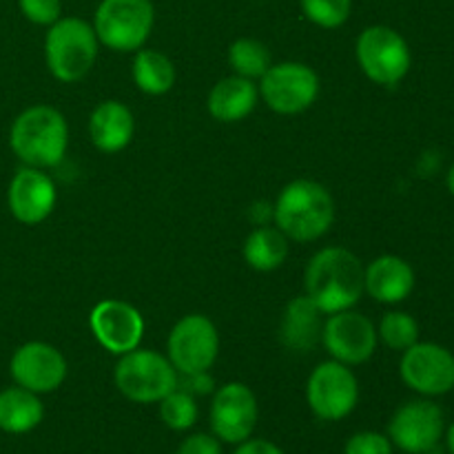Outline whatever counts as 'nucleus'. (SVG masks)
I'll use <instances>...</instances> for the list:
<instances>
[{
    "label": "nucleus",
    "mask_w": 454,
    "mask_h": 454,
    "mask_svg": "<svg viewBox=\"0 0 454 454\" xmlns=\"http://www.w3.org/2000/svg\"><path fill=\"white\" fill-rule=\"evenodd\" d=\"M309 300L324 315L348 310L364 295V266L344 247H326L310 257L304 273Z\"/></svg>",
    "instance_id": "obj_1"
},
{
    "label": "nucleus",
    "mask_w": 454,
    "mask_h": 454,
    "mask_svg": "<svg viewBox=\"0 0 454 454\" xmlns=\"http://www.w3.org/2000/svg\"><path fill=\"white\" fill-rule=\"evenodd\" d=\"M273 222L288 239L315 242L326 235L335 222V200L319 182L295 180L278 195Z\"/></svg>",
    "instance_id": "obj_2"
},
{
    "label": "nucleus",
    "mask_w": 454,
    "mask_h": 454,
    "mask_svg": "<svg viewBox=\"0 0 454 454\" xmlns=\"http://www.w3.org/2000/svg\"><path fill=\"white\" fill-rule=\"evenodd\" d=\"M9 146L25 167L51 168L65 160L69 146V127L65 115L47 105L22 111L9 131Z\"/></svg>",
    "instance_id": "obj_3"
},
{
    "label": "nucleus",
    "mask_w": 454,
    "mask_h": 454,
    "mask_svg": "<svg viewBox=\"0 0 454 454\" xmlns=\"http://www.w3.org/2000/svg\"><path fill=\"white\" fill-rule=\"evenodd\" d=\"M96 29L87 20L75 16L53 22L44 38V60L49 71L60 82H78L91 71L98 58Z\"/></svg>",
    "instance_id": "obj_4"
},
{
    "label": "nucleus",
    "mask_w": 454,
    "mask_h": 454,
    "mask_svg": "<svg viewBox=\"0 0 454 454\" xmlns=\"http://www.w3.org/2000/svg\"><path fill=\"white\" fill-rule=\"evenodd\" d=\"M114 381L129 402L160 403L177 388V371L168 357L137 346L131 353L120 355L114 368Z\"/></svg>",
    "instance_id": "obj_5"
},
{
    "label": "nucleus",
    "mask_w": 454,
    "mask_h": 454,
    "mask_svg": "<svg viewBox=\"0 0 454 454\" xmlns=\"http://www.w3.org/2000/svg\"><path fill=\"white\" fill-rule=\"evenodd\" d=\"M155 25L151 0H102L96 9L93 29L111 51H137L149 40Z\"/></svg>",
    "instance_id": "obj_6"
},
{
    "label": "nucleus",
    "mask_w": 454,
    "mask_h": 454,
    "mask_svg": "<svg viewBox=\"0 0 454 454\" xmlns=\"http://www.w3.org/2000/svg\"><path fill=\"white\" fill-rule=\"evenodd\" d=\"M355 53L364 75L381 87H395L402 82L412 65L406 38L386 25L366 27L359 34Z\"/></svg>",
    "instance_id": "obj_7"
},
{
    "label": "nucleus",
    "mask_w": 454,
    "mask_h": 454,
    "mask_svg": "<svg viewBox=\"0 0 454 454\" xmlns=\"http://www.w3.org/2000/svg\"><path fill=\"white\" fill-rule=\"evenodd\" d=\"M306 402L315 417L324 421H341L359 402V384L346 364L324 362L310 372L306 384Z\"/></svg>",
    "instance_id": "obj_8"
},
{
    "label": "nucleus",
    "mask_w": 454,
    "mask_h": 454,
    "mask_svg": "<svg viewBox=\"0 0 454 454\" xmlns=\"http://www.w3.org/2000/svg\"><path fill=\"white\" fill-rule=\"evenodd\" d=\"M260 93L269 109L282 115H295L313 106L319 96V75L304 62L270 65L262 75Z\"/></svg>",
    "instance_id": "obj_9"
},
{
    "label": "nucleus",
    "mask_w": 454,
    "mask_h": 454,
    "mask_svg": "<svg viewBox=\"0 0 454 454\" xmlns=\"http://www.w3.org/2000/svg\"><path fill=\"white\" fill-rule=\"evenodd\" d=\"M168 362L182 375L207 372L220 353L215 324L204 315H186L168 333Z\"/></svg>",
    "instance_id": "obj_10"
},
{
    "label": "nucleus",
    "mask_w": 454,
    "mask_h": 454,
    "mask_svg": "<svg viewBox=\"0 0 454 454\" xmlns=\"http://www.w3.org/2000/svg\"><path fill=\"white\" fill-rule=\"evenodd\" d=\"M446 433L443 411L430 399H415L397 408L388 424V439L406 454H428Z\"/></svg>",
    "instance_id": "obj_11"
},
{
    "label": "nucleus",
    "mask_w": 454,
    "mask_h": 454,
    "mask_svg": "<svg viewBox=\"0 0 454 454\" xmlns=\"http://www.w3.org/2000/svg\"><path fill=\"white\" fill-rule=\"evenodd\" d=\"M399 375L415 393L424 397H439L454 388V355L442 344L417 341L403 350Z\"/></svg>",
    "instance_id": "obj_12"
},
{
    "label": "nucleus",
    "mask_w": 454,
    "mask_h": 454,
    "mask_svg": "<svg viewBox=\"0 0 454 454\" xmlns=\"http://www.w3.org/2000/svg\"><path fill=\"white\" fill-rule=\"evenodd\" d=\"M377 328L357 310H340L328 315L322 326V344L335 362L359 366L375 355Z\"/></svg>",
    "instance_id": "obj_13"
},
{
    "label": "nucleus",
    "mask_w": 454,
    "mask_h": 454,
    "mask_svg": "<svg viewBox=\"0 0 454 454\" xmlns=\"http://www.w3.org/2000/svg\"><path fill=\"white\" fill-rule=\"evenodd\" d=\"M260 419L257 397L248 386L239 381L222 386L211 402V430L222 443H238L251 439Z\"/></svg>",
    "instance_id": "obj_14"
},
{
    "label": "nucleus",
    "mask_w": 454,
    "mask_h": 454,
    "mask_svg": "<svg viewBox=\"0 0 454 454\" xmlns=\"http://www.w3.org/2000/svg\"><path fill=\"white\" fill-rule=\"evenodd\" d=\"M89 326L98 344L118 357L136 350L145 335V319L140 310L122 300H105L93 306Z\"/></svg>",
    "instance_id": "obj_15"
},
{
    "label": "nucleus",
    "mask_w": 454,
    "mask_h": 454,
    "mask_svg": "<svg viewBox=\"0 0 454 454\" xmlns=\"http://www.w3.org/2000/svg\"><path fill=\"white\" fill-rule=\"evenodd\" d=\"M9 372L16 386H22L31 393H53L67 380V359L56 346L44 341H27L13 353Z\"/></svg>",
    "instance_id": "obj_16"
},
{
    "label": "nucleus",
    "mask_w": 454,
    "mask_h": 454,
    "mask_svg": "<svg viewBox=\"0 0 454 454\" xmlns=\"http://www.w3.org/2000/svg\"><path fill=\"white\" fill-rule=\"evenodd\" d=\"M7 204L20 224H40L56 207V184L43 168L22 167L9 182Z\"/></svg>",
    "instance_id": "obj_17"
},
{
    "label": "nucleus",
    "mask_w": 454,
    "mask_h": 454,
    "mask_svg": "<svg viewBox=\"0 0 454 454\" xmlns=\"http://www.w3.org/2000/svg\"><path fill=\"white\" fill-rule=\"evenodd\" d=\"M415 288V270L403 257L380 255L364 269V291L380 304H399Z\"/></svg>",
    "instance_id": "obj_18"
},
{
    "label": "nucleus",
    "mask_w": 454,
    "mask_h": 454,
    "mask_svg": "<svg viewBox=\"0 0 454 454\" xmlns=\"http://www.w3.org/2000/svg\"><path fill=\"white\" fill-rule=\"evenodd\" d=\"M136 133L131 109L118 100H105L89 115V137L102 153H118L127 149Z\"/></svg>",
    "instance_id": "obj_19"
},
{
    "label": "nucleus",
    "mask_w": 454,
    "mask_h": 454,
    "mask_svg": "<svg viewBox=\"0 0 454 454\" xmlns=\"http://www.w3.org/2000/svg\"><path fill=\"white\" fill-rule=\"evenodd\" d=\"M260 100V89L253 80L242 75H229L222 78L208 93V114L217 122H239L255 109Z\"/></svg>",
    "instance_id": "obj_20"
},
{
    "label": "nucleus",
    "mask_w": 454,
    "mask_h": 454,
    "mask_svg": "<svg viewBox=\"0 0 454 454\" xmlns=\"http://www.w3.org/2000/svg\"><path fill=\"white\" fill-rule=\"evenodd\" d=\"M322 310L309 300V295L293 297L284 310L279 335L286 348L309 353L322 340Z\"/></svg>",
    "instance_id": "obj_21"
},
{
    "label": "nucleus",
    "mask_w": 454,
    "mask_h": 454,
    "mask_svg": "<svg viewBox=\"0 0 454 454\" xmlns=\"http://www.w3.org/2000/svg\"><path fill=\"white\" fill-rule=\"evenodd\" d=\"M44 417L40 397L22 386H12L0 393V430L7 434H27L38 428Z\"/></svg>",
    "instance_id": "obj_22"
},
{
    "label": "nucleus",
    "mask_w": 454,
    "mask_h": 454,
    "mask_svg": "<svg viewBox=\"0 0 454 454\" xmlns=\"http://www.w3.org/2000/svg\"><path fill=\"white\" fill-rule=\"evenodd\" d=\"M288 257V238L278 226H257L244 242V260L260 273L279 269Z\"/></svg>",
    "instance_id": "obj_23"
},
{
    "label": "nucleus",
    "mask_w": 454,
    "mask_h": 454,
    "mask_svg": "<svg viewBox=\"0 0 454 454\" xmlns=\"http://www.w3.org/2000/svg\"><path fill=\"white\" fill-rule=\"evenodd\" d=\"M133 82L149 96H164L176 84V67L171 58L155 49H140L133 58Z\"/></svg>",
    "instance_id": "obj_24"
},
{
    "label": "nucleus",
    "mask_w": 454,
    "mask_h": 454,
    "mask_svg": "<svg viewBox=\"0 0 454 454\" xmlns=\"http://www.w3.org/2000/svg\"><path fill=\"white\" fill-rule=\"evenodd\" d=\"M229 65L235 75L260 80L273 62H270V51L264 43L255 38H238L229 49Z\"/></svg>",
    "instance_id": "obj_25"
},
{
    "label": "nucleus",
    "mask_w": 454,
    "mask_h": 454,
    "mask_svg": "<svg viewBox=\"0 0 454 454\" xmlns=\"http://www.w3.org/2000/svg\"><path fill=\"white\" fill-rule=\"evenodd\" d=\"M377 340L384 341L390 350L403 353V350H408L412 344L419 341V324L412 315L393 310V313H386L384 319L380 322Z\"/></svg>",
    "instance_id": "obj_26"
},
{
    "label": "nucleus",
    "mask_w": 454,
    "mask_h": 454,
    "mask_svg": "<svg viewBox=\"0 0 454 454\" xmlns=\"http://www.w3.org/2000/svg\"><path fill=\"white\" fill-rule=\"evenodd\" d=\"M198 415L200 411L195 397L182 390L180 386L160 402V419L164 421L168 430H176V433H186V430L193 428Z\"/></svg>",
    "instance_id": "obj_27"
},
{
    "label": "nucleus",
    "mask_w": 454,
    "mask_h": 454,
    "mask_svg": "<svg viewBox=\"0 0 454 454\" xmlns=\"http://www.w3.org/2000/svg\"><path fill=\"white\" fill-rule=\"evenodd\" d=\"M301 12L322 29H337L353 12V0H300Z\"/></svg>",
    "instance_id": "obj_28"
},
{
    "label": "nucleus",
    "mask_w": 454,
    "mask_h": 454,
    "mask_svg": "<svg viewBox=\"0 0 454 454\" xmlns=\"http://www.w3.org/2000/svg\"><path fill=\"white\" fill-rule=\"evenodd\" d=\"M22 16L40 27H51L62 18V0H18Z\"/></svg>",
    "instance_id": "obj_29"
},
{
    "label": "nucleus",
    "mask_w": 454,
    "mask_h": 454,
    "mask_svg": "<svg viewBox=\"0 0 454 454\" xmlns=\"http://www.w3.org/2000/svg\"><path fill=\"white\" fill-rule=\"evenodd\" d=\"M344 454H393V442L375 430H364L346 442Z\"/></svg>",
    "instance_id": "obj_30"
},
{
    "label": "nucleus",
    "mask_w": 454,
    "mask_h": 454,
    "mask_svg": "<svg viewBox=\"0 0 454 454\" xmlns=\"http://www.w3.org/2000/svg\"><path fill=\"white\" fill-rule=\"evenodd\" d=\"M177 454H222V442L215 434L193 433L180 443Z\"/></svg>",
    "instance_id": "obj_31"
},
{
    "label": "nucleus",
    "mask_w": 454,
    "mask_h": 454,
    "mask_svg": "<svg viewBox=\"0 0 454 454\" xmlns=\"http://www.w3.org/2000/svg\"><path fill=\"white\" fill-rule=\"evenodd\" d=\"M233 454H284V450L266 439H247V442L238 443Z\"/></svg>",
    "instance_id": "obj_32"
},
{
    "label": "nucleus",
    "mask_w": 454,
    "mask_h": 454,
    "mask_svg": "<svg viewBox=\"0 0 454 454\" xmlns=\"http://www.w3.org/2000/svg\"><path fill=\"white\" fill-rule=\"evenodd\" d=\"M186 377V388H182V390H186V393H191V395H207V393H211L213 390V380L211 377H208V371L207 372H195V375H184Z\"/></svg>",
    "instance_id": "obj_33"
},
{
    "label": "nucleus",
    "mask_w": 454,
    "mask_h": 454,
    "mask_svg": "<svg viewBox=\"0 0 454 454\" xmlns=\"http://www.w3.org/2000/svg\"><path fill=\"white\" fill-rule=\"evenodd\" d=\"M443 434H446V446H448V452L454 454V424H452L450 428H448L446 433H443Z\"/></svg>",
    "instance_id": "obj_34"
},
{
    "label": "nucleus",
    "mask_w": 454,
    "mask_h": 454,
    "mask_svg": "<svg viewBox=\"0 0 454 454\" xmlns=\"http://www.w3.org/2000/svg\"><path fill=\"white\" fill-rule=\"evenodd\" d=\"M446 184H448V191H450V195L454 198V164H452L450 171H448V176H446Z\"/></svg>",
    "instance_id": "obj_35"
}]
</instances>
